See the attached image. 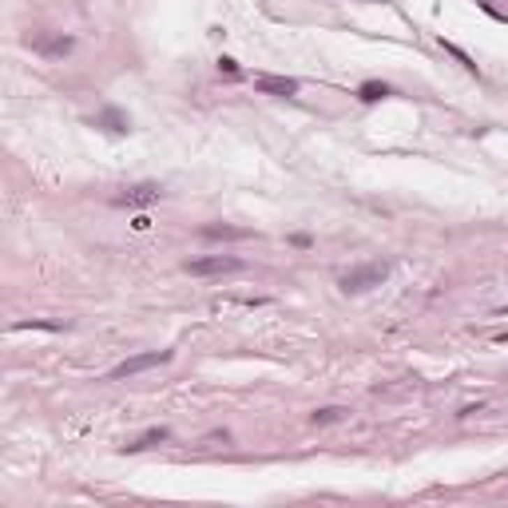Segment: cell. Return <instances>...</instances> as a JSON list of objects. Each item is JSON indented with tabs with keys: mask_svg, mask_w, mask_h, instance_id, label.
<instances>
[{
	"mask_svg": "<svg viewBox=\"0 0 508 508\" xmlns=\"http://www.w3.org/2000/svg\"><path fill=\"white\" fill-rule=\"evenodd\" d=\"M385 274H389V266H385V262H370V266H354V270H346L342 278H338V286H342L346 294H361V290L382 286Z\"/></svg>",
	"mask_w": 508,
	"mask_h": 508,
	"instance_id": "obj_1",
	"label": "cell"
},
{
	"mask_svg": "<svg viewBox=\"0 0 508 508\" xmlns=\"http://www.w3.org/2000/svg\"><path fill=\"white\" fill-rule=\"evenodd\" d=\"M175 354L171 349H147V354H136V358H124L119 365L112 370V382H124V377H136V373H147L155 365H167Z\"/></svg>",
	"mask_w": 508,
	"mask_h": 508,
	"instance_id": "obj_2",
	"label": "cell"
},
{
	"mask_svg": "<svg viewBox=\"0 0 508 508\" xmlns=\"http://www.w3.org/2000/svg\"><path fill=\"white\" fill-rule=\"evenodd\" d=\"M131 226H136V231H147L151 219H147V215H136V223H131Z\"/></svg>",
	"mask_w": 508,
	"mask_h": 508,
	"instance_id": "obj_15",
	"label": "cell"
},
{
	"mask_svg": "<svg viewBox=\"0 0 508 508\" xmlns=\"http://www.w3.org/2000/svg\"><path fill=\"white\" fill-rule=\"evenodd\" d=\"M24 44L32 52H40L44 60H64L75 48V36H64V32H32V36H24Z\"/></svg>",
	"mask_w": 508,
	"mask_h": 508,
	"instance_id": "obj_3",
	"label": "cell"
},
{
	"mask_svg": "<svg viewBox=\"0 0 508 508\" xmlns=\"http://www.w3.org/2000/svg\"><path fill=\"white\" fill-rule=\"evenodd\" d=\"M171 437V429L167 425H155V429H147V433H139L131 445H124V453H143V449H155V445H163Z\"/></svg>",
	"mask_w": 508,
	"mask_h": 508,
	"instance_id": "obj_8",
	"label": "cell"
},
{
	"mask_svg": "<svg viewBox=\"0 0 508 508\" xmlns=\"http://www.w3.org/2000/svg\"><path fill=\"white\" fill-rule=\"evenodd\" d=\"M445 52H453V56H457V60H460V64H465V68H469V72H472V68H477V64H472V60H469V56H465V52H460V48H457V44H445Z\"/></svg>",
	"mask_w": 508,
	"mask_h": 508,
	"instance_id": "obj_14",
	"label": "cell"
},
{
	"mask_svg": "<svg viewBox=\"0 0 508 508\" xmlns=\"http://www.w3.org/2000/svg\"><path fill=\"white\" fill-rule=\"evenodd\" d=\"M16 330H48V334H60L64 322H20Z\"/></svg>",
	"mask_w": 508,
	"mask_h": 508,
	"instance_id": "obj_13",
	"label": "cell"
},
{
	"mask_svg": "<svg viewBox=\"0 0 508 508\" xmlns=\"http://www.w3.org/2000/svg\"><path fill=\"white\" fill-rule=\"evenodd\" d=\"M346 413H349V409H342V405H326V409H314V413H310V425H314V429H322V425L346 421Z\"/></svg>",
	"mask_w": 508,
	"mask_h": 508,
	"instance_id": "obj_11",
	"label": "cell"
},
{
	"mask_svg": "<svg viewBox=\"0 0 508 508\" xmlns=\"http://www.w3.org/2000/svg\"><path fill=\"white\" fill-rule=\"evenodd\" d=\"M235 270H242V259H235V254H207V259L187 262V274H195V278H215V274H235Z\"/></svg>",
	"mask_w": 508,
	"mask_h": 508,
	"instance_id": "obj_4",
	"label": "cell"
},
{
	"mask_svg": "<svg viewBox=\"0 0 508 508\" xmlns=\"http://www.w3.org/2000/svg\"><path fill=\"white\" fill-rule=\"evenodd\" d=\"M96 124L108 127V131H115V136H127V131H131V119H127L119 108H103V112L96 115Z\"/></svg>",
	"mask_w": 508,
	"mask_h": 508,
	"instance_id": "obj_9",
	"label": "cell"
},
{
	"mask_svg": "<svg viewBox=\"0 0 508 508\" xmlns=\"http://www.w3.org/2000/svg\"><path fill=\"white\" fill-rule=\"evenodd\" d=\"M254 87H259L262 96H298V80L294 75H259L254 80Z\"/></svg>",
	"mask_w": 508,
	"mask_h": 508,
	"instance_id": "obj_6",
	"label": "cell"
},
{
	"mask_svg": "<svg viewBox=\"0 0 508 508\" xmlns=\"http://www.w3.org/2000/svg\"><path fill=\"white\" fill-rule=\"evenodd\" d=\"M219 75H231V80H238V75H242V68H238V60H231V56H219Z\"/></svg>",
	"mask_w": 508,
	"mask_h": 508,
	"instance_id": "obj_12",
	"label": "cell"
},
{
	"mask_svg": "<svg viewBox=\"0 0 508 508\" xmlns=\"http://www.w3.org/2000/svg\"><path fill=\"white\" fill-rule=\"evenodd\" d=\"M203 238H207V242H242V238H254V231H247V226L211 223V226H203Z\"/></svg>",
	"mask_w": 508,
	"mask_h": 508,
	"instance_id": "obj_7",
	"label": "cell"
},
{
	"mask_svg": "<svg viewBox=\"0 0 508 508\" xmlns=\"http://www.w3.org/2000/svg\"><path fill=\"white\" fill-rule=\"evenodd\" d=\"M159 198H163L159 183H139V187H127L124 195H115L112 203L115 207H127V211H143V207H155Z\"/></svg>",
	"mask_w": 508,
	"mask_h": 508,
	"instance_id": "obj_5",
	"label": "cell"
},
{
	"mask_svg": "<svg viewBox=\"0 0 508 508\" xmlns=\"http://www.w3.org/2000/svg\"><path fill=\"white\" fill-rule=\"evenodd\" d=\"M385 96H393V87L382 84V80H365V84L358 87V99H361V103H377V99H385Z\"/></svg>",
	"mask_w": 508,
	"mask_h": 508,
	"instance_id": "obj_10",
	"label": "cell"
}]
</instances>
